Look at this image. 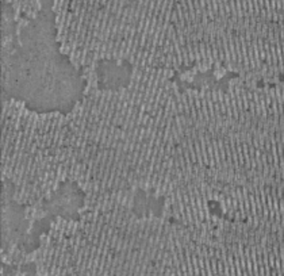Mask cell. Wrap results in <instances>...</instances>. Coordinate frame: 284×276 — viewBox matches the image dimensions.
<instances>
[{
	"mask_svg": "<svg viewBox=\"0 0 284 276\" xmlns=\"http://www.w3.org/2000/svg\"><path fill=\"white\" fill-rule=\"evenodd\" d=\"M12 42H14V35L12 34H10V35H4L3 39H2V49H8Z\"/></svg>",
	"mask_w": 284,
	"mask_h": 276,
	"instance_id": "6da1fadb",
	"label": "cell"
},
{
	"mask_svg": "<svg viewBox=\"0 0 284 276\" xmlns=\"http://www.w3.org/2000/svg\"><path fill=\"white\" fill-rule=\"evenodd\" d=\"M26 16H27L29 19H35L38 16V11L34 10V8H29V10L26 11Z\"/></svg>",
	"mask_w": 284,
	"mask_h": 276,
	"instance_id": "7a4b0ae2",
	"label": "cell"
},
{
	"mask_svg": "<svg viewBox=\"0 0 284 276\" xmlns=\"http://www.w3.org/2000/svg\"><path fill=\"white\" fill-rule=\"evenodd\" d=\"M46 215H47V213L45 211V210L41 208V210H38V213L35 214V215H31V218H35L37 221H39V219H42V218H45Z\"/></svg>",
	"mask_w": 284,
	"mask_h": 276,
	"instance_id": "3957f363",
	"label": "cell"
},
{
	"mask_svg": "<svg viewBox=\"0 0 284 276\" xmlns=\"http://www.w3.org/2000/svg\"><path fill=\"white\" fill-rule=\"evenodd\" d=\"M29 23H30L29 18H20V20L18 22V24H16V27L23 29V27H26V26H29Z\"/></svg>",
	"mask_w": 284,
	"mask_h": 276,
	"instance_id": "277c9868",
	"label": "cell"
}]
</instances>
